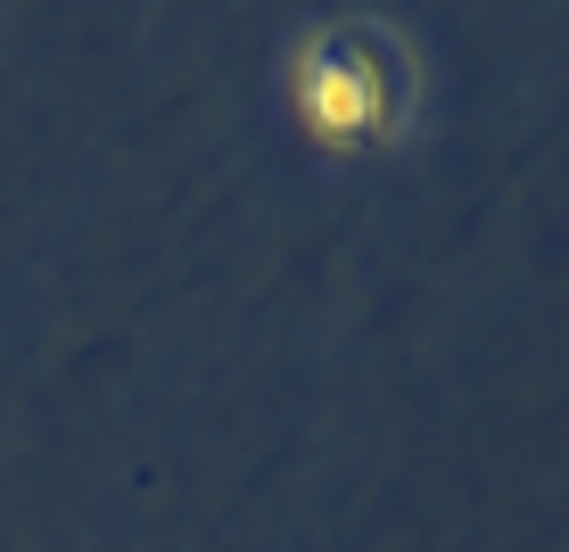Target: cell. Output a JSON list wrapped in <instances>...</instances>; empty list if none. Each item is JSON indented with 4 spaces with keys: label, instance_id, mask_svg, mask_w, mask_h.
<instances>
[{
    "label": "cell",
    "instance_id": "obj_1",
    "mask_svg": "<svg viewBox=\"0 0 569 552\" xmlns=\"http://www.w3.org/2000/svg\"><path fill=\"white\" fill-rule=\"evenodd\" d=\"M289 108L322 149H380L405 116V58L371 26H322L289 67Z\"/></svg>",
    "mask_w": 569,
    "mask_h": 552
}]
</instances>
